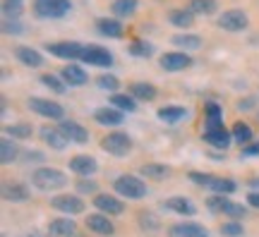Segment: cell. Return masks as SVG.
Segmentation results:
<instances>
[{"instance_id":"cell-1","label":"cell","mask_w":259,"mask_h":237,"mask_svg":"<svg viewBox=\"0 0 259 237\" xmlns=\"http://www.w3.org/2000/svg\"><path fill=\"white\" fill-rule=\"evenodd\" d=\"M31 182H34V187H38V189H60V187H65L67 184V177H65L60 170H56V168H38V170H34V175H31Z\"/></svg>"},{"instance_id":"cell-2","label":"cell","mask_w":259,"mask_h":237,"mask_svg":"<svg viewBox=\"0 0 259 237\" xmlns=\"http://www.w3.org/2000/svg\"><path fill=\"white\" fill-rule=\"evenodd\" d=\"M190 180L197 184H202L206 189L216 192V194H233L238 189V184L233 180H226V177H216V175H206V173H190Z\"/></svg>"},{"instance_id":"cell-3","label":"cell","mask_w":259,"mask_h":237,"mask_svg":"<svg viewBox=\"0 0 259 237\" xmlns=\"http://www.w3.org/2000/svg\"><path fill=\"white\" fill-rule=\"evenodd\" d=\"M113 187H115V192L120 197H127V199H142V197H147V184L142 182L139 177H135V175H120L113 182Z\"/></svg>"},{"instance_id":"cell-4","label":"cell","mask_w":259,"mask_h":237,"mask_svg":"<svg viewBox=\"0 0 259 237\" xmlns=\"http://www.w3.org/2000/svg\"><path fill=\"white\" fill-rule=\"evenodd\" d=\"M34 12L41 19H60L70 12V0H34Z\"/></svg>"},{"instance_id":"cell-5","label":"cell","mask_w":259,"mask_h":237,"mask_svg":"<svg viewBox=\"0 0 259 237\" xmlns=\"http://www.w3.org/2000/svg\"><path fill=\"white\" fill-rule=\"evenodd\" d=\"M101 149L111 156H127L132 151V139L122 132H111L108 137L101 139Z\"/></svg>"},{"instance_id":"cell-6","label":"cell","mask_w":259,"mask_h":237,"mask_svg":"<svg viewBox=\"0 0 259 237\" xmlns=\"http://www.w3.org/2000/svg\"><path fill=\"white\" fill-rule=\"evenodd\" d=\"M82 60L89 65H96V67H111L113 65V55L106 51L103 46H94V43H89V46L82 48Z\"/></svg>"},{"instance_id":"cell-7","label":"cell","mask_w":259,"mask_h":237,"mask_svg":"<svg viewBox=\"0 0 259 237\" xmlns=\"http://www.w3.org/2000/svg\"><path fill=\"white\" fill-rule=\"evenodd\" d=\"M219 27L226 31H242L247 27V15L242 10H226L219 17Z\"/></svg>"},{"instance_id":"cell-8","label":"cell","mask_w":259,"mask_h":237,"mask_svg":"<svg viewBox=\"0 0 259 237\" xmlns=\"http://www.w3.org/2000/svg\"><path fill=\"white\" fill-rule=\"evenodd\" d=\"M29 108L36 110L38 115L51 118V120H60L65 113L60 103H53V101H46V99H29Z\"/></svg>"},{"instance_id":"cell-9","label":"cell","mask_w":259,"mask_h":237,"mask_svg":"<svg viewBox=\"0 0 259 237\" xmlns=\"http://www.w3.org/2000/svg\"><path fill=\"white\" fill-rule=\"evenodd\" d=\"M82 48L79 43H72V41H60V43H48L46 51L53 53L56 58H65V60H74V58H82Z\"/></svg>"},{"instance_id":"cell-10","label":"cell","mask_w":259,"mask_h":237,"mask_svg":"<svg viewBox=\"0 0 259 237\" xmlns=\"http://www.w3.org/2000/svg\"><path fill=\"white\" fill-rule=\"evenodd\" d=\"M51 206L63 213H82L84 211V204L79 197H72V194H60V197H53L51 199Z\"/></svg>"},{"instance_id":"cell-11","label":"cell","mask_w":259,"mask_h":237,"mask_svg":"<svg viewBox=\"0 0 259 237\" xmlns=\"http://www.w3.org/2000/svg\"><path fill=\"white\" fill-rule=\"evenodd\" d=\"M190 65H192V58L187 53H166L161 58V67L166 72H180V70H185Z\"/></svg>"},{"instance_id":"cell-12","label":"cell","mask_w":259,"mask_h":237,"mask_svg":"<svg viewBox=\"0 0 259 237\" xmlns=\"http://www.w3.org/2000/svg\"><path fill=\"white\" fill-rule=\"evenodd\" d=\"M168 237H209L199 223H178L168 230Z\"/></svg>"},{"instance_id":"cell-13","label":"cell","mask_w":259,"mask_h":237,"mask_svg":"<svg viewBox=\"0 0 259 237\" xmlns=\"http://www.w3.org/2000/svg\"><path fill=\"white\" fill-rule=\"evenodd\" d=\"M94 206L101 211V213H111V216L122 213V201L111 197V194H96L94 197Z\"/></svg>"},{"instance_id":"cell-14","label":"cell","mask_w":259,"mask_h":237,"mask_svg":"<svg viewBox=\"0 0 259 237\" xmlns=\"http://www.w3.org/2000/svg\"><path fill=\"white\" fill-rule=\"evenodd\" d=\"M41 139H44L51 149H56V151H63L65 146H67V141H70V139L63 134L60 127H41Z\"/></svg>"},{"instance_id":"cell-15","label":"cell","mask_w":259,"mask_h":237,"mask_svg":"<svg viewBox=\"0 0 259 237\" xmlns=\"http://www.w3.org/2000/svg\"><path fill=\"white\" fill-rule=\"evenodd\" d=\"M70 170L77 175H82V177H87V175L96 173L99 165H96V161H94L92 156H74V158H70Z\"/></svg>"},{"instance_id":"cell-16","label":"cell","mask_w":259,"mask_h":237,"mask_svg":"<svg viewBox=\"0 0 259 237\" xmlns=\"http://www.w3.org/2000/svg\"><path fill=\"white\" fill-rule=\"evenodd\" d=\"M223 127V113L216 103H206L204 106V129L206 132H213V129Z\"/></svg>"},{"instance_id":"cell-17","label":"cell","mask_w":259,"mask_h":237,"mask_svg":"<svg viewBox=\"0 0 259 237\" xmlns=\"http://www.w3.org/2000/svg\"><path fill=\"white\" fill-rule=\"evenodd\" d=\"M60 129H63V134L70 141H74V144H84L87 139H89V132L79 125V122H72V120H65V122H60Z\"/></svg>"},{"instance_id":"cell-18","label":"cell","mask_w":259,"mask_h":237,"mask_svg":"<svg viewBox=\"0 0 259 237\" xmlns=\"http://www.w3.org/2000/svg\"><path fill=\"white\" fill-rule=\"evenodd\" d=\"M87 228L92 230V232H96V235H113V232H115V225H113L106 216H101V213L89 216V218H87Z\"/></svg>"},{"instance_id":"cell-19","label":"cell","mask_w":259,"mask_h":237,"mask_svg":"<svg viewBox=\"0 0 259 237\" xmlns=\"http://www.w3.org/2000/svg\"><path fill=\"white\" fill-rule=\"evenodd\" d=\"M74 220L70 218H56L48 223V235L51 237H72L74 235Z\"/></svg>"},{"instance_id":"cell-20","label":"cell","mask_w":259,"mask_h":237,"mask_svg":"<svg viewBox=\"0 0 259 237\" xmlns=\"http://www.w3.org/2000/svg\"><path fill=\"white\" fill-rule=\"evenodd\" d=\"M15 55H17L19 63H24L27 67H41V65H44L41 53L34 51V48H29V46H17L15 48Z\"/></svg>"},{"instance_id":"cell-21","label":"cell","mask_w":259,"mask_h":237,"mask_svg":"<svg viewBox=\"0 0 259 237\" xmlns=\"http://www.w3.org/2000/svg\"><path fill=\"white\" fill-rule=\"evenodd\" d=\"M166 209L183 213V216H194L197 213V206L190 199H185V197H170V199H166Z\"/></svg>"},{"instance_id":"cell-22","label":"cell","mask_w":259,"mask_h":237,"mask_svg":"<svg viewBox=\"0 0 259 237\" xmlns=\"http://www.w3.org/2000/svg\"><path fill=\"white\" fill-rule=\"evenodd\" d=\"M63 79L70 84V86H82V84H87V72H84L79 65H65Z\"/></svg>"},{"instance_id":"cell-23","label":"cell","mask_w":259,"mask_h":237,"mask_svg":"<svg viewBox=\"0 0 259 237\" xmlns=\"http://www.w3.org/2000/svg\"><path fill=\"white\" fill-rule=\"evenodd\" d=\"M94 118H96V122H101V125H122V120H125V115H122V110H108V108H99L96 113H94Z\"/></svg>"},{"instance_id":"cell-24","label":"cell","mask_w":259,"mask_h":237,"mask_svg":"<svg viewBox=\"0 0 259 237\" xmlns=\"http://www.w3.org/2000/svg\"><path fill=\"white\" fill-rule=\"evenodd\" d=\"M130 93L139 101H154L156 99V86L147 82H135V84H130Z\"/></svg>"},{"instance_id":"cell-25","label":"cell","mask_w":259,"mask_h":237,"mask_svg":"<svg viewBox=\"0 0 259 237\" xmlns=\"http://www.w3.org/2000/svg\"><path fill=\"white\" fill-rule=\"evenodd\" d=\"M204 139L211 146H216V149H228V144H231V134H228L226 127L213 129V132H204Z\"/></svg>"},{"instance_id":"cell-26","label":"cell","mask_w":259,"mask_h":237,"mask_svg":"<svg viewBox=\"0 0 259 237\" xmlns=\"http://www.w3.org/2000/svg\"><path fill=\"white\" fill-rule=\"evenodd\" d=\"M96 27L101 31L103 36H111V38H120L122 36V24L118 19H99Z\"/></svg>"},{"instance_id":"cell-27","label":"cell","mask_w":259,"mask_h":237,"mask_svg":"<svg viewBox=\"0 0 259 237\" xmlns=\"http://www.w3.org/2000/svg\"><path fill=\"white\" fill-rule=\"evenodd\" d=\"M168 19H170V24H176L180 29H187L194 24V12L192 10H173L168 15Z\"/></svg>"},{"instance_id":"cell-28","label":"cell","mask_w":259,"mask_h":237,"mask_svg":"<svg viewBox=\"0 0 259 237\" xmlns=\"http://www.w3.org/2000/svg\"><path fill=\"white\" fill-rule=\"evenodd\" d=\"M185 115H187V110L183 106H163V108L158 110V118L163 120V122H180Z\"/></svg>"},{"instance_id":"cell-29","label":"cell","mask_w":259,"mask_h":237,"mask_svg":"<svg viewBox=\"0 0 259 237\" xmlns=\"http://www.w3.org/2000/svg\"><path fill=\"white\" fill-rule=\"evenodd\" d=\"M3 197L8 201H27L29 199V192L22 187V184H12V182H8L5 187H3Z\"/></svg>"},{"instance_id":"cell-30","label":"cell","mask_w":259,"mask_h":237,"mask_svg":"<svg viewBox=\"0 0 259 237\" xmlns=\"http://www.w3.org/2000/svg\"><path fill=\"white\" fill-rule=\"evenodd\" d=\"M137 12V0H115L113 3V15L115 17H130Z\"/></svg>"},{"instance_id":"cell-31","label":"cell","mask_w":259,"mask_h":237,"mask_svg":"<svg viewBox=\"0 0 259 237\" xmlns=\"http://www.w3.org/2000/svg\"><path fill=\"white\" fill-rule=\"evenodd\" d=\"M190 10H192L194 15H213L219 10V3L216 0H192Z\"/></svg>"},{"instance_id":"cell-32","label":"cell","mask_w":259,"mask_h":237,"mask_svg":"<svg viewBox=\"0 0 259 237\" xmlns=\"http://www.w3.org/2000/svg\"><path fill=\"white\" fill-rule=\"evenodd\" d=\"M24 12V0H3V15L5 19H17Z\"/></svg>"},{"instance_id":"cell-33","label":"cell","mask_w":259,"mask_h":237,"mask_svg":"<svg viewBox=\"0 0 259 237\" xmlns=\"http://www.w3.org/2000/svg\"><path fill=\"white\" fill-rule=\"evenodd\" d=\"M111 103L115 106V108L127 110V113L137 110V101H135V96H125V93H113V96H111Z\"/></svg>"},{"instance_id":"cell-34","label":"cell","mask_w":259,"mask_h":237,"mask_svg":"<svg viewBox=\"0 0 259 237\" xmlns=\"http://www.w3.org/2000/svg\"><path fill=\"white\" fill-rule=\"evenodd\" d=\"M15 158H17V144L10 141V139H3V141H0V161L8 165V163H12Z\"/></svg>"},{"instance_id":"cell-35","label":"cell","mask_w":259,"mask_h":237,"mask_svg":"<svg viewBox=\"0 0 259 237\" xmlns=\"http://www.w3.org/2000/svg\"><path fill=\"white\" fill-rule=\"evenodd\" d=\"M173 43L180 48H185V51H197V48L202 46V38L199 36H190V34H178V36H173Z\"/></svg>"},{"instance_id":"cell-36","label":"cell","mask_w":259,"mask_h":237,"mask_svg":"<svg viewBox=\"0 0 259 237\" xmlns=\"http://www.w3.org/2000/svg\"><path fill=\"white\" fill-rule=\"evenodd\" d=\"M139 170H142V175L154 177V180H163V177H168V168L166 165H158V163H147V165H142Z\"/></svg>"},{"instance_id":"cell-37","label":"cell","mask_w":259,"mask_h":237,"mask_svg":"<svg viewBox=\"0 0 259 237\" xmlns=\"http://www.w3.org/2000/svg\"><path fill=\"white\" fill-rule=\"evenodd\" d=\"M233 139H235L238 144H247V141H252L250 125H245V122H235V125H233Z\"/></svg>"},{"instance_id":"cell-38","label":"cell","mask_w":259,"mask_h":237,"mask_svg":"<svg viewBox=\"0 0 259 237\" xmlns=\"http://www.w3.org/2000/svg\"><path fill=\"white\" fill-rule=\"evenodd\" d=\"M151 43H147V41H135L132 46H130V53L132 55H137V58H149L151 55Z\"/></svg>"},{"instance_id":"cell-39","label":"cell","mask_w":259,"mask_h":237,"mask_svg":"<svg viewBox=\"0 0 259 237\" xmlns=\"http://www.w3.org/2000/svg\"><path fill=\"white\" fill-rule=\"evenodd\" d=\"M96 84H99L101 89H106V91H118V86H120V82H118L113 74H101V77L96 79Z\"/></svg>"},{"instance_id":"cell-40","label":"cell","mask_w":259,"mask_h":237,"mask_svg":"<svg viewBox=\"0 0 259 237\" xmlns=\"http://www.w3.org/2000/svg\"><path fill=\"white\" fill-rule=\"evenodd\" d=\"M41 82L46 84L48 89H53L56 93H65V84L60 82L58 77H53V74H44V77H41Z\"/></svg>"},{"instance_id":"cell-41","label":"cell","mask_w":259,"mask_h":237,"mask_svg":"<svg viewBox=\"0 0 259 237\" xmlns=\"http://www.w3.org/2000/svg\"><path fill=\"white\" fill-rule=\"evenodd\" d=\"M12 134V137H19V139H27L31 137V127L29 125H10V127H5Z\"/></svg>"},{"instance_id":"cell-42","label":"cell","mask_w":259,"mask_h":237,"mask_svg":"<svg viewBox=\"0 0 259 237\" xmlns=\"http://www.w3.org/2000/svg\"><path fill=\"white\" fill-rule=\"evenodd\" d=\"M221 232L226 237H240L242 235V225H240V223H235V220H231V223L221 225Z\"/></svg>"},{"instance_id":"cell-43","label":"cell","mask_w":259,"mask_h":237,"mask_svg":"<svg viewBox=\"0 0 259 237\" xmlns=\"http://www.w3.org/2000/svg\"><path fill=\"white\" fill-rule=\"evenodd\" d=\"M139 223H142V228L144 230H158V225H161V223H158V218L156 216H151V213H139Z\"/></svg>"},{"instance_id":"cell-44","label":"cell","mask_w":259,"mask_h":237,"mask_svg":"<svg viewBox=\"0 0 259 237\" xmlns=\"http://www.w3.org/2000/svg\"><path fill=\"white\" fill-rule=\"evenodd\" d=\"M22 24H19L17 19H5V24H3V31L8 34V36H17V34H22Z\"/></svg>"},{"instance_id":"cell-45","label":"cell","mask_w":259,"mask_h":237,"mask_svg":"<svg viewBox=\"0 0 259 237\" xmlns=\"http://www.w3.org/2000/svg\"><path fill=\"white\" fill-rule=\"evenodd\" d=\"M206 206H209L211 211H223L226 206H228V199H226L223 194H219V197H209V199H206Z\"/></svg>"},{"instance_id":"cell-46","label":"cell","mask_w":259,"mask_h":237,"mask_svg":"<svg viewBox=\"0 0 259 237\" xmlns=\"http://www.w3.org/2000/svg\"><path fill=\"white\" fill-rule=\"evenodd\" d=\"M223 213H226V216H231V218H240L242 213H245V209H242L240 204H233V201H228V206L223 209Z\"/></svg>"},{"instance_id":"cell-47","label":"cell","mask_w":259,"mask_h":237,"mask_svg":"<svg viewBox=\"0 0 259 237\" xmlns=\"http://www.w3.org/2000/svg\"><path fill=\"white\" fill-rule=\"evenodd\" d=\"M74 187H77L79 194H94L96 192V182H92V180H79Z\"/></svg>"},{"instance_id":"cell-48","label":"cell","mask_w":259,"mask_h":237,"mask_svg":"<svg viewBox=\"0 0 259 237\" xmlns=\"http://www.w3.org/2000/svg\"><path fill=\"white\" fill-rule=\"evenodd\" d=\"M245 156H259V141H254V144H250L245 151H242Z\"/></svg>"},{"instance_id":"cell-49","label":"cell","mask_w":259,"mask_h":237,"mask_svg":"<svg viewBox=\"0 0 259 237\" xmlns=\"http://www.w3.org/2000/svg\"><path fill=\"white\" fill-rule=\"evenodd\" d=\"M247 204H250V206H254V209H259V194H257V192H252L250 197H247Z\"/></svg>"},{"instance_id":"cell-50","label":"cell","mask_w":259,"mask_h":237,"mask_svg":"<svg viewBox=\"0 0 259 237\" xmlns=\"http://www.w3.org/2000/svg\"><path fill=\"white\" fill-rule=\"evenodd\" d=\"M254 106V99H245V101H240V108H252Z\"/></svg>"},{"instance_id":"cell-51","label":"cell","mask_w":259,"mask_h":237,"mask_svg":"<svg viewBox=\"0 0 259 237\" xmlns=\"http://www.w3.org/2000/svg\"><path fill=\"white\" fill-rule=\"evenodd\" d=\"M27 237H41V235H38V232H31V235H27Z\"/></svg>"},{"instance_id":"cell-52","label":"cell","mask_w":259,"mask_h":237,"mask_svg":"<svg viewBox=\"0 0 259 237\" xmlns=\"http://www.w3.org/2000/svg\"><path fill=\"white\" fill-rule=\"evenodd\" d=\"M257 118H259V115H257Z\"/></svg>"}]
</instances>
